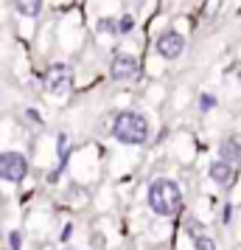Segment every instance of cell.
Masks as SVG:
<instances>
[{
	"instance_id": "obj_1",
	"label": "cell",
	"mask_w": 241,
	"mask_h": 250,
	"mask_svg": "<svg viewBox=\"0 0 241 250\" xmlns=\"http://www.w3.org/2000/svg\"><path fill=\"white\" fill-rule=\"evenodd\" d=\"M112 138L127 144V146H140L149 141V118L138 110H124L112 121Z\"/></svg>"
},
{
	"instance_id": "obj_2",
	"label": "cell",
	"mask_w": 241,
	"mask_h": 250,
	"mask_svg": "<svg viewBox=\"0 0 241 250\" xmlns=\"http://www.w3.org/2000/svg\"><path fill=\"white\" fill-rule=\"evenodd\" d=\"M146 203H149V208L157 216H174V214H180V208H183V188L174 180L160 177V180H154L149 186Z\"/></svg>"
},
{
	"instance_id": "obj_3",
	"label": "cell",
	"mask_w": 241,
	"mask_h": 250,
	"mask_svg": "<svg viewBox=\"0 0 241 250\" xmlns=\"http://www.w3.org/2000/svg\"><path fill=\"white\" fill-rule=\"evenodd\" d=\"M42 84L51 96H68L73 90V68L65 62H54L42 76Z\"/></svg>"
},
{
	"instance_id": "obj_4",
	"label": "cell",
	"mask_w": 241,
	"mask_h": 250,
	"mask_svg": "<svg viewBox=\"0 0 241 250\" xmlns=\"http://www.w3.org/2000/svg\"><path fill=\"white\" fill-rule=\"evenodd\" d=\"M28 174V160L20 152H0V180L3 183H23Z\"/></svg>"
},
{
	"instance_id": "obj_5",
	"label": "cell",
	"mask_w": 241,
	"mask_h": 250,
	"mask_svg": "<svg viewBox=\"0 0 241 250\" xmlns=\"http://www.w3.org/2000/svg\"><path fill=\"white\" fill-rule=\"evenodd\" d=\"M110 76L115 82H132L140 76V59L132 54H115L110 62Z\"/></svg>"
},
{
	"instance_id": "obj_6",
	"label": "cell",
	"mask_w": 241,
	"mask_h": 250,
	"mask_svg": "<svg viewBox=\"0 0 241 250\" xmlns=\"http://www.w3.org/2000/svg\"><path fill=\"white\" fill-rule=\"evenodd\" d=\"M154 51L163 59H180L185 51V37L180 31H163L157 37V42H154Z\"/></svg>"
},
{
	"instance_id": "obj_7",
	"label": "cell",
	"mask_w": 241,
	"mask_h": 250,
	"mask_svg": "<svg viewBox=\"0 0 241 250\" xmlns=\"http://www.w3.org/2000/svg\"><path fill=\"white\" fill-rule=\"evenodd\" d=\"M207 174H210V180L216 183V186L227 188V186H233V180H236V166H233V163H227V160L219 158V160H213V163H210Z\"/></svg>"
},
{
	"instance_id": "obj_8",
	"label": "cell",
	"mask_w": 241,
	"mask_h": 250,
	"mask_svg": "<svg viewBox=\"0 0 241 250\" xmlns=\"http://www.w3.org/2000/svg\"><path fill=\"white\" fill-rule=\"evenodd\" d=\"M14 9H17V14H23V17H39V12H42V0H14Z\"/></svg>"
},
{
	"instance_id": "obj_9",
	"label": "cell",
	"mask_w": 241,
	"mask_h": 250,
	"mask_svg": "<svg viewBox=\"0 0 241 250\" xmlns=\"http://www.w3.org/2000/svg\"><path fill=\"white\" fill-rule=\"evenodd\" d=\"M191 239H194V250H216V242L207 236L202 228L196 230V225H191Z\"/></svg>"
},
{
	"instance_id": "obj_10",
	"label": "cell",
	"mask_w": 241,
	"mask_h": 250,
	"mask_svg": "<svg viewBox=\"0 0 241 250\" xmlns=\"http://www.w3.org/2000/svg\"><path fill=\"white\" fill-rule=\"evenodd\" d=\"M219 152H222V160H227V163H239L241 160V146L236 141H222Z\"/></svg>"
},
{
	"instance_id": "obj_11",
	"label": "cell",
	"mask_w": 241,
	"mask_h": 250,
	"mask_svg": "<svg viewBox=\"0 0 241 250\" xmlns=\"http://www.w3.org/2000/svg\"><path fill=\"white\" fill-rule=\"evenodd\" d=\"M101 34H118V20L115 17H104V20H98V25H95Z\"/></svg>"
},
{
	"instance_id": "obj_12",
	"label": "cell",
	"mask_w": 241,
	"mask_h": 250,
	"mask_svg": "<svg viewBox=\"0 0 241 250\" xmlns=\"http://www.w3.org/2000/svg\"><path fill=\"white\" fill-rule=\"evenodd\" d=\"M129 31H135V17L132 14H121L118 17V34H129Z\"/></svg>"
},
{
	"instance_id": "obj_13",
	"label": "cell",
	"mask_w": 241,
	"mask_h": 250,
	"mask_svg": "<svg viewBox=\"0 0 241 250\" xmlns=\"http://www.w3.org/2000/svg\"><path fill=\"white\" fill-rule=\"evenodd\" d=\"M199 107L207 113V110H213V107H216V99H213L210 93H202V96H199Z\"/></svg>"
},
{
	"instance_id": "obj_14",
	"label": "cell",
	"mask_w": 241,
	"mask_h": 250,
	"mask_svg": "<svg viewBox=\"0 0 241 250\" xmlns=\"http://www.w3.org/2000/svg\"><path fill=\"white\" fill-rule=\"evenodd\" d=\"M9 242H12V250H20L23 248V233H20V230H12V233H9Z\"/></svg>"
},
{
	"instance_id": "obj_15",
	"label": "cell",
	"mask_w": 241,
	"mask_h": 250,
	"mask_svg": "<svg viewBox=\"0 0 241 250\" xmlns=\"http://www.w3.org/2000/svg\"><path fill=\"white\" fill-rule=\"evenodd\" d=\"M59 160H62V163L68 160V138L65 135H59Z\"/></svg>"
},
{
	"instance_id": "obj_16",
	"label": "cell",
	"mask_w": 241,
	"mask_h": 250,
	"mask_svg": "<svg viewBox=\"0 0 241 250\" xmlns=\"http://www.w3.org/2000/svg\"><path fill=\"white\" fill-rule=\"evenodd\" d=\"M222 216H224L222 222H227V225H230V222H233V219H230V216H233V208H230V205H224V214H222Z\"/></svg>"
}]
</instances>
